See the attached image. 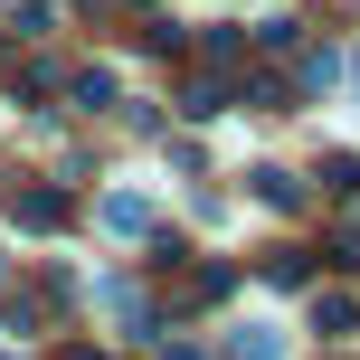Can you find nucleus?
Returning <instances> with one entry per match:
<instances>
[{
  "label": "nucleus",
  "instance_id": "nucleus-6",
  "mask_svg": "<svg viewBox=\"0 0 360 360\" xmlns=\"http://www.w3.org/2000/svg\"><path fill=\"white\" fill-rule=\"evenodd\" d=\"M294 86H304V95H332V86H342V57H332V48H304V67H294Z\"/></svg>",
  "mask_w": 360,
  "mask_h": 360
},
{
  "label": "nucleus",
  "instance_id": "nucleus-2",
  "mask_svg": "<svg viewBox=\"0 0 360 360\" xmlns=\"http://www.w3.org/2000/svg\"><path fill=\"white\" fill-rule=\"evenodd\" d=\"M95 218H105L114 237H152V199H143V190H114V199H105Z\"/></svg>",
  "mask_w": 360,
  "mask_h": 360
},
{
  "label": "nucleus",
  "instance_id": "nucleus-5",
  "mask_svg": "<svg viewBox=\"0 0 360 360\" xmlns=\"http://www.w3.org/2000/svg\"><path fill=\"white\" fill-rule=\"evenodd\" d=\"M228 95H237V86H218V76H190V86H180V114H190V124H209Z\"/></svg>",
  "mask_w": 360,
  "mask_h": 360
},
{
  "label": "nucleus",
  "instance_id": "nucleus-11",
  "mask_svg": "<svg viewBox=\"0 0 360 360\" xmlns=\"http://www.w3.org/2000/svg\"><path fill=\"white\" fill-rule=\"evenodd\" d=\"M162 360H199V351H190V342H162Z\"/></svg>",
  "mask_w": 360,
  "mask_h": 360
},
{
  "label": "nucleus",
  "instance_id": "nucleus-3",
  "mask_svg": "<svg viewBox=\"0 0 360 360\" xmlns=\"http://www.w3.org/2000/svg\"><path fill=\"white\" fill-rule=\"evenodd\" d=\"M313 332H323V342H351V332H360V304H351V294H313Z\"/></svg>",
  "mask_w": 360,
  "mask_h": 360
},
{
  "label": "nucleus",
  "instance_id": "nucleus-12",
  "mask_svg": "<svg viewBox=\"0 0 360 360\" xmlns=\"http://www.w3.org/2000/svg\"><path fill=\"white\" fill-rule=\"evenodd\" d=\"M351 76H360V67H351Z\"/></svg>",
  "mask_w": 360,
  "mask_h": 360
},
{
  "label": "nucleus",
  "instance_id": "nucleus-1",
  "mask_svg": "<svg viewBox=\"0 0 360 360\" xmlns=\"http://www.w3.org/2000/svg\"><path fill=\"white\" fill-rule=\"evenodd\" d=\"M67 218H76V199H67V190H10V228L48 237V228H67Z\"/></svg>",
  "mask_w": 360,
  "mask_h": 360
},
{
  "label": "nucleus",
  "instance_id": "nucleus-9",
  "mask_svg": "<svg viewBox=\"0 0 360 360\" xmlns=\"http://www.w3.org/2000/svg\"><path fill=\"white\" fill-rule=\"evenodd\" d=\"M266 275H275V285H304L313 256H304V247H275V256H266Z\"/></svg>",
  "mask_w": 360,
  "mask_h": 360
},
{
  "label": "nucleus",
  "instance_id": "nucleus-4",
  "mask_svg": "<svg viewBox=\"0 0 360 360\" xmlns=\"http://www.w3.org/2000/svg\"><path fill=\"white\" fill-rule=\"evenodd\" d=\"M57 86H67L86 114H105V105H114V76H105V67H76V76H57Z\"/></svg>",
  "mask_w": 360,
  "mask_h": 360
},
{
  "label": "nucleus",
  "instance_id": "nucleus-10",
  "mask_svg": "<svg viewBox=\"0 0 360 360\" xmlns=\"http://www.w3.org/2000/svg\"><path fill=\"white\" fill-rule=\"evenodd\" d=\"M323 190H342V199H360V162H351V152H332V162H323Z\"/></svg>",
  "mask_w": 360,
  "mask_h": 360
},
{
  "label": "nucleus",
  "instance_id": "nucleus-8",
  "mask_svg": "<svg viewBox=\"0 0 360 360\" xmlns=\"http://www.w3.org/2000/svg\"><path fill=\"white\" fill-rule=\"evenodd\" d=\"M228 351H237V360H285V342H275L266 323H247V332H228Z\"/></svg>",
  "mask_w": 360,
  "mask_h": 360
},
{
  "label": "nucleus",
  "instance_id": "nucleus-7",
  "mask_svg": "<svg viewBox=\"0 0 360 360\" xmlns=\"http://www.w3.org/2000/svg\"><path fill=\"white\" fill-rule=\"evenodd\" d=\"M247 180H256L266 209H304V180H294V171H247Z\"/></svg>",
  "mask_w": 360,
  "mask_h": 360
}]
</instances>
